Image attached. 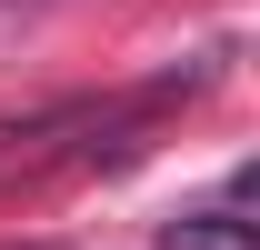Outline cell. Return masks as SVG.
<instances>
[{"mask_svg":"<svg viewBox=\"0 0 260 250\" xmlns=\"http://www.w3.org/2000/svg\"><path fill=\"white\" fill-rule=\"evenodd\" d=\"M160 250H260V230H250V170H230L210 200L170 210L160 220Z\"/></svg>","mask_w":260,"mask_h":250,"instance_id":"6da1fadb","label":"cell"},{"mask_svg":"<svg viewBox=\"0 0 260 250\" xmlns=\"http://www.w3.org/2000/svg\"><path fill=\"white\" fill-rule=\"evenodd\" d=\"M0 10H50V0H0Z\"/></svg>","mask_w":260,"mask_h":250,"instance_id":"7a4b0ae2","label":"cell"}]
</instances>
